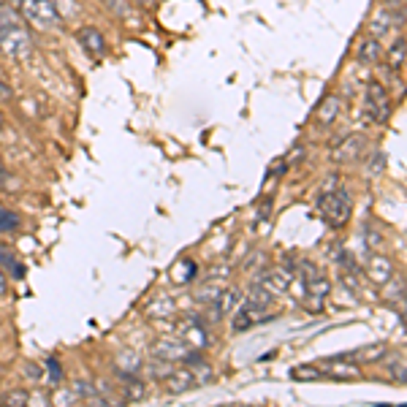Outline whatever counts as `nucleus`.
I'll list each match as a JSON object with an SVG mask.
<instances>
[{
  "mask_svg": "<svg viewBox=\"0 0 407 407\" xmlns=\"http://www.w3.org/2000/svg\"><path fill=\"white\" fill-rule=\"evenodd\" d=\"M350 193L347 187H331V190H323L321 196V212H323L326 223L331 228H342V225L350 220Z\"/></svg>",
  "mask_w": 407,
  "mask_h": 407,
  "instance_id": "obj_1",
  "label": "nucleus"
},
{
  "mask_svg": "<svg viewBox=\"0 0 407 407\" xmlns=\"http://www.w3.org/2000/svg\"><path fill=\"white\" fill-rule=\"evenodd\" d=\"M364 117L372 125H386L391 117V95L380 81H369L364 95Z\"/></svg>",
  "mask_w": 407,
  "mask_h": 407,
  "instance_id": "obj_2",
  "label": "nucleus"
},
{
  "mask_svg": "<svg viewBox=\"0 0 407 407\" xmlns=\"http://www.w3.org/2000/svg\"><path fill=\"white\" fill-rule=\"evenodd\" d=\"M0 52L11 60H27L33 52V36L27 33L25 25L0 30Z\"/></svg>",
  "mask_w": 407,
  "mask_h": 407,
  "instance_id": "obj_3",
  "label": "nucleus"
},
{
  "mask_svg": "<svg viewBox=\"0 0 407 407\" xmlns=\"http://www.w3.org/2000/svg\"><path fill=\"white\" fill-rule=\"evenodd\" d=\"M22 3V20L33 22L39 27H60V11L55 0H20Z\"/></svg>",
  "mask_w": 407,
  "mask_h": 407,
  "instance_id": "obj_4",
  "label": "nucleus"
},
{
  "mask_svg": "<svg viewBox=\"0 0 407 407\" xmlns=\"http://www.w3.org/2000/svg\"><path fill=\"white\" fill-rule=\"evenodd\" d=\"M328 277L321 274L315 266H309L305 274V296H307V307L312 309V312H318L321 307H323V299L326 293H328Z\"/></svg>",
  "mask_w": 407,
  "mask_h": 407,
  "instance_id": "obj_5",
  "label": "nucleus"
},
{
  "mask_svg": "<svg viewBox=\"0 0 407 407\" xmlns=\"http://www.w3.org/2000/svg\"><path fill=\"white\" fill-rule=\"evenodd\" d=\"M190 350H193V347L187 345L182 337H168V340H161V342L152 345V356H155L158 361L174 364V361H182Z\"/></svg>",
  "mask_w": 407,
  "mask_h": 407,
  "instance_id": "obj_6",
  "label": "nucleus"
},
{
  "mask_svg": "<svg viewBox=\"0 0 407 407\" xmlns=\"http://www.w3.org/2000/svg\"><path fill=\"white\" fill-rule=\"evenodd\" d=\"M272 315L266 312V307H258V305H247L239 307L236 309V315H234V331L236 334H242V331H250L253 326H258V323H266Z\"/></svg>",
  "mask_w": 407,
  "mask_h": 407,
  "instance_id": "obj_7",
  "label": "nucleus"
},
{
  "mask_svg": "<svg viewBox=\"0 0 407 407\" xmlns=\"http://www.w3.org/2000/svg\"><path fill=\"white\" fill-rule=\"evenodd\" d=\"M180 337H182L185 342L193 347V350L209 345V334H206V328H204V323L199 321V318H187V321L182 323Z\"/></svg>",
  "mask_w": 407,
  "mask_h": 407,
  "instance_id": "obj_8",
  "label": "nucleus"
},
{
  "mask_svg": "<svg viewBox=\"0 0 407 407\" xmlns=\"http://www.w3.org/2000/svg\"><path fill=\"white\" fill-rule=\"evenodd\" d=\"M196 378H193V372H190V366L185 364L180 369H171L168 375H166V388L171 391V394H185V391H190V388H196Z\"/></svg>",
  "mask_w": 407,
  "mask_h": 407,
  "instance_id": "obj_9",
  "label": "nucleus"
},
{
  "mask_svg": "<svg viewBox=\"0 0 407 407\" xmlns=\"http://www.w3.org/2000/svg\"><path fill=\"white\" fill-rule=\"evenodd\" d=\"M174 312H177V305L166 293H158L147 302V318H152V321H168V318H174Z\"/></svg>",
  "mask_w": 407,
  "mask_h": 407,
  "instance_id": "obj_10",
  "label": "nucleus"
},
{
  "mask_svg": "<svg viewBox=\"0 0 407 407\" xmlns=\"http://www.w3.org/2000/svg\"><path fill=\"white\" fill-rule=\"evenodd\" d=\"M76 41H79L81 49L90 58H101L103 52H106V41H103L101 30H95V27H81L79 33H76Z\"/></svg>",
  "mask_w": 407,
  "mask_h": 407,
  "instance_id": "obj_11",
  "label": "nucleus"
},
{
  "mask_svg": "<svg viewBox=\"0 0 407 407\" xmlns=\"http://www.w3.org/2000/svg\"><path fill=\"white\" fill-rule=\"evenodd\" d=\"M366 272H369V280L375 285H386L394 277V264L386 255H372L369 264H366Z\"/></svg>",
  "mask_w": 407,
  "mask_h": 407,
  "instance_id": "obj_12",
  "label": "nucleus"
},
{
  "mask_svg": "<svg viewBox=\"0 0 407 407\" xmlns=\"http://www.w3.org/2000/svg\"><path fill=\"white\" fill-rule=\"evenodd\" d=\"M364 136H347L342 144H337V149L331 152V158L340 163H347V161H356L361 152H364Z\"/></svg>",
  "mask_w": 407,
  "mask_h": 407,
  "instance_id": "obj_13",
  "label": "nucleus"
},
{
  "mask_svg": "<svg viewBox=\"0 0 407 407\" xmlns=\"http://www.w3.org/2000/svg\"><path fill=\"white\" fill-rule=\"evenodd\" d=\"M359 60L361 62H380L383 60V44L380 39H375V36H366L361 44H359Z\"/></svg>",
  "mask_w": 407,
  "mask_h": 407,
  "instance_id": "obj_14",
  "label": "nucleus"
},
{
  "mask_svg": "<svg viewBox=\"0 0 407 407\" xmlns=\"http://www.w3.org/2000/svg\"><path fill=\"white\" fill-rule=\"evenodd\" d=\"M388 356V347L383 342H378V345H364L359 347L356 353H350V359H356L359 364H375V361H383Z\"/></svg>",
  "mask_w": 407,
  "mask_h": 407,
  "instance_id": "obj_15",
  "label": "nucleus"
},
{
  "mask_svg": "<svg viewBox=\"0 0 407 407\" xmlns=\"http://www.w3.org/2000/svg\"><path fill=\"white\" fill-rule=\"evenodd\" d=\"M394 27H396V25H394V14H391V11H378V14L369 20V36L383 39V36H388Z\"/></svg>",
  "mask_w": 407,
  "mask_h": 407,
  "instance_id": "obj_16",
  "label": "nucleus"
},
{
  "mask_svg": "<svg viewBox=\"0 0 407 407\" xmlns=\"http://www.w3.org/2000/svg\"><path fill=\"white\" fill-rule=\"evenodd\" d=\"M405 49H407V41H405V36L399 33L396 41L391 44V49L383 55V58H386V65L391 68V71H399V68L405 65Z\"/></svg>",
  "mask_w": 407,
  "mask_h": 407,
  "instance_id": "obj_17",
  "label": "nucleus"
},
{
  "mask_svg": "<svg viewBox=\"0 0 407 407\" xmlns=\"http://www.w3.org/2000/svg\"><path fill=\"white\" fill-rule=\"evenodd\" d=\"M114 366L120 375H136L142 369V356L136 350H122L120 356L114 359Z\"/></svg>",
  "mask_w": 407,
  "mask_h": 407,
  "instance_id": "obj_18",
  "label": "nucleus"
},
{
  "mask_svg": "<svg viewBox=\"0 0 407 407\" xmlns=\"http://www.w3.org/2000/svg\"><path fill=\"white\" fill-rule=\"evenodd\" d=\"M337 114H340V98H337V95L323 98L321 106L315 109V120L321 122V125H331V122L337 120Z\"/></svg>",
  "mask_w": 407,
  "mask_h": 407,
  "instance_id": "obj_19",
  "label": "nucleus"
},
{
  "mask_svg": "<svg viewBox=\"0 0 407 407\" xmlns=\"http://www.w3.org/2000/svg\"><path fill=\"white\" fill-rule=\"evenodd\" d=\"M0 269H3L6 274L17 277V280H22V277H25V266L17 261L14 250H8V247H3V244H0Z\"/></svg>",
  "mask_w": 407,
  "mask_h": 407,
  "instance_id": "obj_20",
  "label": "nucleus"
},
{
  "mask_svg": "<svg viewBox=\"0 0 407 407\" xmlns=\"http://www.w3.org/2000/svg\"><path fill=\"white\" fill-rule=\"evenodd\" d=\"M326 372L334 378V380H350V378H359V369L347 361H340V359H328L326 361Z\"/></svg>",
  "mask_w": 407,
  "mask_h": 407,
  "instance_id": "obj_21",
  "label": "nucleus"
},
{
  "mask_svg": "<svg viewBox=\"0 0 407 407\" xmlns=\"http://www.w3.org/2000/svg\"><path fill=\"white\" fill-rule=\"evenodd\" d=\"M196 274H199V266L193 264L190 258H185V261H180V264L171 269V280L180 285H187Z\"/></svg>",
  "mask_w": 407,
  "mask_h": 407,
  "instance_id": "obj_22",
  "label": "nucleus"
},
{
  "mask_svg": "<svg viewBox=\"0 0 407 407\" xmlns=\"http://www.w3.org/2000/svg\"><path fill=\"white\" fill-rule=\"evenodd\" d=\"M274 299H277V296H274V293L266 288L264 280L253 285V288H250V296H247V302H250V305H258V307H269L272 302H274Z\"/></svg>",
  "mask_w": 407,
  "mask_h": 407,
  "instance_id": "obj_23",
  "label": "nucleus"
},
{
  "mask_svg": "<svg viewBox=\"0 0 407 407\" xmlns=\"http://www.w3.org/2000/svg\"><path fill=\"white\" fill-rule=\"evenodd\" d=\"M220 293H223V283H220L218 277H212V280H206V283L201 285V291L196 293V299H199L201 305H209V302H215Z\"/></svg>",
  "mask_w": 407,
  "mask_h": 407,
  "instance_id": "obj_24",
  "label": "nucleus"
},
{
  "mask_svg": "<svg viewBox=\"0 0 407 407\" xmlns=\"http://www.w3.org/2000/svg\"><path fill=\"white\" fill-rule=\"evenodd\" d=\"M122 378H125V383H122V386H125L122 399H125V402H136V399H142L144 396V383L142 380H136L133 375H122Z\"/></svg>",
  "mask_w": 407,
  "mask_h": 407,
  "instance_id": "obj_25",
  "label": "nucleus"
},
{
  "mask_svg": "<svg viewBox=\"0 0 407 407\" xmlns=\"http://www.w3.org/2000/svg\"><path fill=\"white\" fill-rule=\"evenodd\" d=\"M20 215L14 212V209H6V206H0V234H14V231H20Z\"/></svg>",
  "mask_w": 407,
  "mask_h": 407,
  "instance_id": "obj_26",
  "label": "nucleus"
},
{
  "mask_svg": "<svg viewBox=\"0 0 407 407\" xmlns=\"http://www.w3.org/2000/svg\"><path fill=\"white\" fill-rule=\"evenodd\" d=\"M17 25H25V22H22V14H17L8 3H0V30L17 27Z\"/></svg>",
  "mask_w": 407,
  "mask_h": 407,
  "instance_id": "obj_27",
  "label": "nucleus"
},
{
  "mask_svg": "<svg viewBox=\"0 0 407 407\" xmlns=\"http://www.w3.org/2000/svg\"><path fill=\"white\" fill-rule=\"evenodd\" d=\"M326 372L318 369V366H309V364H302V366H293L291 369V378L293 380H321Z\"/></svg>",
  "mask_w": 407,
  "mask_h": 407,
  "instance_id": "obj_28",
  "label": "nucleus"
},
{
  "mask_svg": "<svg viewBox=\"0 0 407 407\" xmlns=\"http://www.w3.org/2000/svg\"><path fill=\"white\" fill-rule=\"evenodd\" d=\"M30 402V391H25V388H20V391H8L6 396H3V405H11V407H22Z\"/></svg>",
  "mask_w": 407,
  "mask_h": 407,
  "instance_id": "obj_29",
  "label": "nucleus"
},
{
  "mask_svg": "<svg viewBox=\"0 0 407 407\" xmlns=\"http://www.w3.org/2000/svg\"><path fill=\"white\" fill-rule=\"evenodd\" d=\"M391 378L396 380V383H405L407 380V369H405V359H396L394 364H391Z\"/></svg>",
  "mask_w": 407,
  "mask_h": 407,
  "instance_id": "obj_30",
  "label": "nucleus"
},
{
  "mask_svg": "<svg viewBox=\"0 0 407 407\" xmlns=\"http://www.w3.org/2000/svg\"><path fill=\"white\" fill-rule=\"evenodd\" d=\"M46 369H49V375H52V378H49V383H52V386H58V383H60V378H62L58 359H49V361H46Z\"/></svg>",
  "mask_w": 407,
  "mask_h": 407,
  "instance_id": "obj_31",
  "label": "nucleus"
},
{
  "mask_svg": "<svg viewBox=\"0 0 407 407\" xmlns=\"http://www.w3.org/2000/svg\"><path fill=\"white\" fill-rule=\"evenodd\" d=\"M103 3L109 6V11H117L120 17L131 14V8H128V3H125V0H103Z\"/></svg>",
  "mask_w": 407,
  "mask_h": 407,
  "instance_id": "obj_32",
  "label": "nucleus"
},
{
  "mask_svg": "<svg viewBox=\"0 0 407 407\" xmlns=\"http://www.w3.org/2000/svg\"><path fill=\"white\" fill-rule=\"evenodd\" d=\"M3 101H11V87L6 84V81L0 79V103Z\"/></svg>",
  "mask_w": 407,
  "mask_h": 407,
  "instance_id": "obj_33",
  "label": "nucleus"
},
{
  "mask_svg": "<svg viewBox=\"0 0 407 407\" xmlns=\"http://www.w3.org/2000/svg\"><path fill=\"white\" fill-rule=\"evenodd\" d=\"M8 293V277H6V272L0 269V296H6Z\"/></svg>",
  "mask_w": 407,
  "mask_h": 407,
  "instance_id": "obj_34",
  "label": "nucleus"
},
{
  "mask_svg": "<svg viewBox=\"0 0 407 407\" xmlns=\"http://www.w3.org/2000/svg\"><path fill=\"white\" fill-rule=\"evenodd\" d=\"M25 375H30V378L36 380L41 372H39V366H36V364H27V366H25Z\"/></svg>",
  "mask_w": 407,
  "mask_h": 407,
  "instance_id": "obj_35",
  "label": "nucleus"
},
{
  "mask_svg": "<svg viewBox=\"0 0 407 407\" xmlns=\"http://www.w3.org/2000/svg\"><path fill=\"white\" fill-rule=\"evenodd\" d=\"M388 3V8H402L405 6V0H386Z\"/></svg>",
  "mask_w": 407,
  "mask_h": 407,
  "instance_id": "obj_36",
  "label": "nucleus"
},
{
  "mask_svg": "<svg viewBox=\"0 0 407 407\" xmlns=\"http://www.w3.org/2000/svg\"><path fill=\"white\" fill-rule=\"evenodd\" d=\"M136 3H142L144 8H152L155 6V0H136Z\"/></svg>",
  "mask_w": 407,
  "mask_h": 407,
  "instance_id": "obj_37",
  "label": "nucleus"
},
{
  "mask_svg": "<svg viewBox=\"0 0 407 407\" xmlns=\"http://www.w3.org/2000/svg\"><path fill=\"white\" fill-rule=\"evenodd\" d=\"M0 128H3V114H0Z\"/></svg>",
  "mask_w": 407,
  "mask_h": 407,
  "instance_id": "obj_38",
  "label": "nucleus"
}]
</instances>
